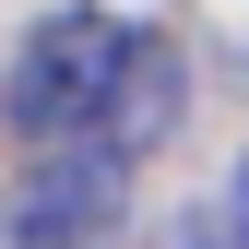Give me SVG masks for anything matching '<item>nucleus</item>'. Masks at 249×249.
<instances>
[{
  "label": "nucleus",
  "mask_w": 249,
  "mask_h": 249,
  "mask_svg": "<svg viewBox=\"0 0 249 249\" xmlns=\"http://www.w3.org/2000/svg\"><path fill=\"white\" fill-rule=\"evenodd\" d=\"M119 59H131V24L107 12V0H71V12H48L36 36L12 48V71H0V131L24 154H59V142H95L107 119V83Z\"/></svg>",
  "instance_id": "1"
},
{
  "label": "nucleus",
  "mask_w": 249,
  "mask_h": 249,
  "mask_svg": "<svg viewBox=\"0 0 249 249\" xmlns=\"http://www.w3.org/2000/svg\"><path fill=\"white\" fill-rule=\"evenodd\" d=\"M119 226H131V166L95 142L36 154L0 202V249H119Z\"/></svg>",
  "instance_id": "2"
},
{
  "label": "nucleus",
  "mask_w": 249,
  "mask_h": 249,
  "mask_svg": "<svg viewBox=\"0 0 249 249\" xmlns=\"http://www.w3.org/2000/svg\"><path fill=\"white\" fill-rule=\"evenodd\" d=\"M178 95H190V71H178V48L154 36V24H131V59H119V83H107L95 154H119V166H142V154H154V142L178 131Z\"/></svg>",
  "instance_id": "3"
},
{
  "label": "nucleus",
  "mask_w": 249,
  "mask_h": 249,
  "mask_svg": "<svg viewBox=\"0 0 249 249\" xmlns=\"http://www.w3.org/2000/svg\"><path fill=\"white\" fill-rule=\"evenodd\" d=\"M213 226H226V249H249V154H237V178H226V213H213Z\"/></svg>",
  "instance_id": "4"
},
{
  "label": "nucleus",
  "mask_w": 249,
  "mask_h": 249,
  "mask_svg": "<svg viewBox=\"0 0 249 249\" xmlns=\"http://www.w3.org/2000/svg\"><path fill=\"white\" fill-rule=\"evenodd\" d=\"M166 249H226V226H190V237H166Z\"/></svg>",
  "instance_id": "5"
}]
</instances>
